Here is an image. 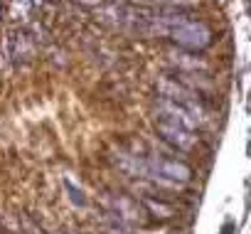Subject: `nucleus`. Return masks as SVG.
Returning <instances> with one entry per match:
<instances>
[{
    "instance_id": "1",
    "label": "nucleus",
    "mask_w": 251,
    "mask_h": 234,
    "mask_svg": "<svg viewBox=\"0 0 251 234\" xmlns=\"http://www.w3.org/2000/svg\"><path fill=\"white\" fill-rule=\"evenodd\" d=\"M155 89H158V96H163V99H168V101L187 108L200 124H204L209 119V111H207V104H204L202 94L195 91V89H190V86H185L175 74L173 77H160L155 81Z\"/></svg>"
},
{
    "instance_id": "2",
    "label": "nucleus",
    "mask_w": 251,
    "mask_h": 234,
    "mask_svg": "<svg viewBox=\"0 0 251 234\" xmlns=\"http://www.w3.org/2000/svg\"><path fill=\"white\" fill-rule=\"evenodd\" d=\"M146 168H148V180L160 182L165 187H182L192 180V168L185 160H177L163 153H148Z\"/></svg>"
},
{
    "instance_id": "3",
    "label": "nucleus",
    "mask_w": 251,
    "mask_h": 234,
    "mask_svg": "<svg viewBox=\"0 0 251 234\" xmlns=\"http://www.w3.org/2000/svg\"><path fill=\"white\" fill-rule=\"evenodd\" d=\"M168 37L177 47H182L185 52H195V54L204 52L214 42V32L209 30V25H204L202 20H195V18H187L185 23H180L177 27H173Z\"/></svg>"
},
{
    "instance_id": "4",
    "label": "nucleus",
    "mask_w": 251,
    "mask_h": 234,
    "mask_svg": "<svg viewBox=\"0 0 251 234\" xmlns=\"http://www.w3.org/2000/svg\"><path fill=\"white\" fill-rule=\"evenodd\" d=\"M155 133L160 136V141H165L170 148L175 151H192L197 143H200V136L197 131H190V129H182L177 124H170V121H160L155 119Z\"/></svg>"
},
{
    "instance_id": "5",
    "label": "nucleus",
    "mask_w": 251,
    "mask_h": 234,
    "mask_svg": "<svg viewBox=\"0 0 251 234\" xmlns=\"http://www.w3.org/2000/svg\"><path fill=\"white\" fill-rule=\"evenodd\" d=\"M155 119L177 124V126L190 129V131H200V126H202L187 108H182V106H177V104H173V101H168L163 96L155 99Z\"/></svg>"
},
{
    "instance_id": "6",
    "label": "nucleus",
    "mask_w": 251,
    "mask_h": 234,
    "mask_svg": "<svg viewBox=\"0 0 251 234\" xmlns=\"http://www.w3.org/2000/svg\"><path fill=\"white\" fill-rule=\"evenodd\" d=\"M116 165L121 173H126L128 178H148V168H146V156L141 153H133V151H126V148H118L116 156H113Z\"/></svg>"
},
{
    "instance_id": "7",
    "label": "nucleus",
    "mask_w": 251,
    "mask_h": 234,
    "mask_svg": "<svg viewBox=\"0 0 251 234\" xmlns=\"http://www.w3.org/2000/svg\"><path fill=\"white\" fill-rule=\"evenodd\" d=\"M170 54V62L177 64V72H187V74H202L204 72V62L195 54V52H168Z\"/></svg>"
},
{
    "instance_id": "8",
    "label": "nucleus",
    "mask_w": 251,
    "mask_h": 234,
    "mask_svg": "<svg viewBox=\"0 0 251 234\" xmlns=\"http://www.w3.org/2000/svg\"><path fill=\"white\" fill-rule=\"evenodd\" d=\"M141 205H143V209H146L148 214L160 217V219H170V217L175 214L173 205H168V202H163V200H155V197H143Z\"/></svg>"
},
{
    "instance_id": "9",
    "label": "nucleus",
    "mask_w": 251,
    "mask_h": 234,
    "mask_svg": "<svg viewBox=\"0 0 251 234\" xmlns=\"http://www.w3.org/2000/svg\"><path fill=\"white\" fill-rule=\"evenodd\" d=\"M10 45H13V57H15V59H20V57H30V54H32L30 37H27V32H23V30H18V32L13 35Z\"/></svg>"
},
{
    "instance_id": "10",
    "label": "nucleus",
    "mask_w": 251,
    "mask_h": 234,
    "mask_svg": "<svg viewBox=\"0 0 251 234\" xmlns=\"http://www.w3.org/2000/svg\"><path fill=\"white\" fill-rule=\"evenodd\" d=\"M64 187H67V192H69V200H72L76 207H86V205H89V200L84 197V192H81V190H76L69 180H64Z\"/></svg>"
},
{
    "instance_id": "11",
    "label": "nucleus",
    "mask_w": 251,
    "mask_h": 234,
    "mask_svg": "<svg viewBox=\"0 0 251 234\" xmlns=\"http://www.w3.org/2000/svg\"><path fill=\"white\" fill-rule=\"evenodd\" d=\"M131 5H138V8H163V5H168L170 0H128Z\"/></svg>"
},
{
    "instance_id": "12",
    "label": "nucleus",
    "mask_w": 251,
    "mask_h": 234,
    "mask_svg": "<svg viewBox=\"0 0 251 234\" xmlns=\"http://www.w3.org/2000/svg\"><path fill=\"white\" fill-rule=\"evenodd\" d=\"M231 229H234V224H231V222H229V224H226V227H224V229H222V234H231Z\"/></svg>"
}]
</instances>
